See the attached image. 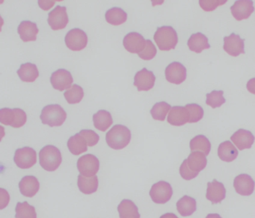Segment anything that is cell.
<instances>
[{
    "label": "cell",
    "instance_id": "6da1fadb",
    "mask_svg": "<svg viewBox=\"0 0 255 218\" xmlns=\"http://www.w3.org/2000/svg\"><path fill=\"white\" fill-rule=\"evenodd\" d=\"M131 140L130 130L123 125H116L107 133L106 140L109 146L119 150L126 147Z\"/></svg>",
    "mask_w": 255,
    "mask_h": 218
},
{
    "label": "cell",
    "instance_id": "7a4b0ae2",
    "mask_svg": "<svg viewBox=\"0 0 255 218\" xmlns=\"http://www.w3.org/2000/svg\"><path fill=\"white\" fill-rule=\"evenodd\" d=\"M40 164L43 169L53 172L62 164V158L60 150L53 145H47L39 152Z\"/></svg>",
    "mask_w": 255,
    "mask_h": 218
},
{
    "label": "cell",
    "instance_id": "3957f363",
    "mask_svg": "<svg viewBox=\"0 0 255 218\" xmlns=\"http://www.w3.org/2000/svg\"><path fill=\"white\" fill-rule=\"evenodd\" d=\"M40 118L43 124L50 127L61 126L66 120L67 113L59 105H49L42 109Z\"/></svg>",
    "mask_w": 255,
    "mask_h": 218
},
{
    "label": "cell",
    "instance_id": "277c9868",
    "mask_svg": "<svg viewBox=\"0 0 255 218\" xmlns=\"http://www.w3.org/2000/svg\"><path fill=\"white\" fill-rule=\"evenodd\" d=\"M153 38L159 49L162 51L174 49L178 42L177 32L171 26L159 27Z\"/></svg>",
    "mask_w": 255,
    "mask_h": 218
},
{
    "label": "cell",
    "instance_id": "5b68a950",
    "mask_svg": "<svg viewBox=\"0 0 255 218\" xmlns=\"http://www.w3.org/2000/svg\"><path fill=\"white\" fill-rule=\"evenodd\" d=\"M27 120L26 112L20 109H2L0 110V122L5 125H11L13 128L23 126Z\"/></svg>",
    "mask_w": 255,
    "mask_h": 218
},
{
    "label": "cell",
    "instance_id": "8992f818",
    "mask_svg": "<svg viewBox=\"0 0 255 218\" xmlns=\"http://www.w3.org/2000/svg\"><path fill=\"white\" fill-rule=\"evenodd\" d=\"M77 168L82 176L93 177L99 171V160L92 154L83 155L77 161Z\"/></svg>",
    "mask_w": 255,
    "mask_h": 218
},
{
    "label": "cell",
    "instance_id": "52a82bcc",
    "mask_svg": "<svg viewBox=\"0 0 255 218\" xmlns=\"http://www.w3.org/2000/svg\"><path fill=\"white\" fill-rule=\"evenodd\" d=\"M65 43L68 49L72 51H81L88 44V36L80 28H73L65 36Z\"/></svg>",
    "mask_w": 255,
    "mask_h": 218
},
{
    "label": "cell",
    "instance_id": "ba28073f",
    "mask_svg": "<svg viewBox=\"0 0 255 218\" xmlns=\"http://www.w3.org/2000/svg\"><path fill=\"white\" fill-rule=\"evenodd\" d=\"M173 190L171 185L165 181H160L154 184L150 191L151 200L157 204H165L171 200Z\"/></svg>",
    "mask_w": 255,
    "mask_h": 218
},
{
    "label": "cell",
    "instance_id": "9c48e42d",
    "mask_svg": "<svg viewBox=\"0 0 255 218\" xmlns=\"http://www.w3.org/2000/svg\"><path fill=\"white\" fill-rule=\"evenodd\" d=\"M14 163L21 169H29L37 162V153L35 149L26 146L17 149L14 153Z\"/></svg>",
    "mask_w": 255,
    "mask_h": 218
},
{
    "label": "cell",
    "instance_id": "30bf717a",
    "mask_svg": "<svg viewBox=\"0 0 255 218\" xmlns=\"http://www.w3.org/2000/svg\"><path fill=\"white\" fill-rule=\"evenodd\" d=\"M48 24L54 31L63 29L69 22L67 8L65 6L57 5L48 15Z\"/></svg>",
    "mask_w": 255,
    "mask_h": 218
},
{
    "label": "cell",
    "instance_id": "8fae6325",
    "mask_svg": "<svg viewBox=\"0 0 255 218\" xmlns=\"http://www.w3.org/2000/svg\"><path fill=\"white\" fill-rule=\"evenodd\" d=\"M50 82L54 89L63 91L71 88V85L74 82V79L68 70L59 69L51 75Z\"/></svg>",
    "mask_w": 255,
    "mask_h": 218
},
{
    "label": "cell",
    "instance_id": "7c38bea8",
    "mask_svg": "<svg viewBox=\"0 0 255 218\" xmlns=\"http://www.w3.org/2000/svg\"><path fill=\"white\" fill-rule=\"evenodd\" d=\"M156 77L153 72L144 68L137 72L134 77V85L138 91H147L154 86Z\"/></svg>",
    "mask_w": 255,
    "mask_h": 218
},
{
    "label": "cell",
    "instance_id": "4fadbf2b",
    "mask_svg": "<svg viewBox=\"0 0 255 218\" xmlns=\"http://www.w3.org/2000/svg\"><path fill=\"white\" fill-rule=\"evenodd\" d=\"M125 49L131 53H140L146 46V40L138 33L129 32L125 36L123 40Z\"/></svg>",
    "mask_w": 255,
    "mask_h": 218
},
{
    "label": "cell",
    "instance_id": "5bb4252c",
    "mask_svg": "<svg viewBox=\"0 0 255 218\" xmlns=\"http://www.w3.org/2000/svg\"><path fill=\"white\" fill-rule=\"evenodd\" d=\"M165 78L168 82L180 85L186 79V69L180 62H173L165 69Z\"/></svg>",
    "mask_w": 255,
    "mask_h": 218
},
{
    "label": "cell",
    "instance_id": "9a60e30c",
    "mask_svg": "<svg viewBox=\"0 0 255 218\" xmlns=\"http://www.w3.org/2000/svg\"><path fill=\"white\" fill-rule=\"evenodd\" d=\"M224 49L231 56L237 57L245 53L244 40L240 38L238 34L232 33L230 36L224 37Z\"/></svg>",
    "mask_w": 255,
    "mask_h": 218
},
{
    "label": "cell",
    "instance_id": "2e32d148",
    "mask_svg": "<svg viewBox=\"0 0 255 218\" xmlns=\"http://www.w3.org/2000/svg\"><path fill=\"white\" fill-rule=\"evenodd\" d=\"M234 187L240 195L250 196L255 190V181L249 175L240 174L234 179Z\"/></svg>",
    "mask_w": 255,
    "mask_h": 218
},
{
    "label": "cell",
    "instance_id": "e0dca14e",
    "mask_svg": "<svg viewBox=\"0 0 255 218\" xmlns=\"http://www.w3.org/2000/svg\"><path fill=\"white\" fill-rule=\"evenodd\" d=\"M226 197V189L222 182L214 179L212 182L207 183L206 197L213 204L221 203Z\"/></svg>",
    "mask_w": 255,
    "mask_h": 218
},
{
    "label": "cell",
    "instance_id": "ac0fdd59",
    "mask_svg": "<svg viewBox=\"0 0 255 218\" xmlns=\"http://www.w3.org/2000/svg\"><path fill=\"white\" fill-rule=\"evenodd\" d=\"M231 10L237 20L248 19L255 10L253 1L250 0L235 1L234 5L231 7Z\"/></svg>",
    "mask_w": 255,
    "mask_h": 218
},
{
    "label": "cell",
    "instance_id": "d6986e66",
    "mask_svg": "<svg viewBox=\"0 0 255 218\" xmlns=\"http://www.w3.org/2000/svg\"><path fill=\"white\" fill-rule=\"evenodd\" d=\"M255 139V136L250 131L245 129H239L231 137V140L240 150L250 149Z\"/></svg>",
    "mask_w": 255,
    "mask_h": 218
},
{
    "label": "cell",
    "instance_id": "ffe728a7",
    "mask_svg": "<svg viewBox=\"0 0 255 218\" xmlns=\"http://www.w3.org/2000/svg\"><path fill=\"white\" fill-rule=\"evenodd\" d=\"M190 115L186 107L174 106L171 108L168 116V122L171 125L180 126L189 122Z\"/></svg>",
    "mask_w": 255,
    "mask_h": 218
},
{
    "label": "cell",
    "instance_id": "44dd1931",
    "mask_svg": "<svg viewBox=\"0 0 255 218\" xmlns=\"http://www.w3.org/2000/svg\"><path fill=\"white\" fill-rule=\"evenodd\" d=\"M20 193L26 197H33L39 191L40 183L33 176H24L19 183Z\"/></svg>",
    "mask_w": 255,
    "mask_h": 218
},
{
    "label": "cell",
    "instance_id": "7402d4cb",
    "mask_svg": "<svg viewBox=\"0 0 255 218\" xmlns=\"http://www.w3.org/2000/svg\"><path fill=\"white\" fill-rule=\"evenodd\" d=\"M17 31L23 41H35L36 40L37 34H38L39 29L36 23L26 20L20 22Z\"/></svg>",
    "mask_w": 255,
    "mask_h": 218
},
{
    "label": "cell",
    "instance_id": "603a6c76",
    "mask_svg": "<svg viewBox=\"0 0 255 218\" xmlns=\"http://www.w3.org/2000/svg\"><path fill=\"white\" fill-rule=\"evenodd\" d=\"M17 74L23 82H34L39 76V72L35 64L26 63L21 64L20 69L17 70Z\"/></svg>",
    "mask_w": 255,
    "mask_h": 218
},
{
    "label": "cell",
    "instance_id": "cb8c5ba5",
    "mask_svg": "<svg viewBox=\"0 0 255 218\" xmlns=\"http://www.w3.org/2000/svg\"><path fill=\"white\" fill-rule=\"evenodd\" d=\"M120 218H140L136 205L130 200H124L118 206Z\"/></svg>",
    "mask_w": 255,
    "mask_h": 218
},
{
    "label": "cell",
    "instance_id": "d4e9b609",
    "mask_svg": "<svg viewBox=\"0 0 255 218\" xmlns=\"http://www.w3.org/2000/svg\"><path fill=\"white\" fill-rule=\"evenodd\" d=\"M187 44L189 49L196 53H200L204 49H210V47L207 37L200 32L192 34L189 37Z\"/></svg>",
    "mask_w": 255,
    "mask_h": 218
},
{
    "label": "cell",
    "instance_id": "484cf974",
    "mask_svg": "<svg viewBox=\"0 0 255 218\" xmlns=\"http://www.w3.org/2000/svg\"><path fill=\"white\" fill-rule=\"evenodd\" d=\"M98 176H93V177H85V176L80 175L78 176V180H77V185L79 189L84 194H92L98 191Z\"/></svg>",
    "mask_w": 255,
    "mask_h": 218
},
{
    "label": "cell",
    "instance_id": "4316f807",
    "mask_svg": "<svg viewBox=\"0 0 255 218\" xmlns=\"http://www.w3.org/2000/svg\"><path fill=\"white\" fill-rule=\"evenodd\" d=\"M238 150L229 140L223 142L219 145L218 155L221 160L226 162H231L238 156Z\"/></svg>",
    "mask_w": 255,
    "mask_h": 218
},
{
    "label": "cell",
    "instance_id": "83f0119b",
    "mask_svg": "<svg viewBox=\"0 0 255 218\" xmlns=\"http://www.w3.org/2000/svg\"><path fill=\"white\" fill-rule=\"evenodd\" d=\"M94 125L97 129L105 131L113 123L111 113L106 110H100L93 116Z\"/></svg>",
    "mask_w": 255,
    "mask_h": 218
},
{
    "label": "cell",
    "instance_id": "f1b7e54d",
    "mask_svg": "<svg viewBox=\"0 0 255 218\" xmlns=\"http://www.w3.org/2000/svg\"><path fill=\"white\" fill-rule=\"evenodd\" d=\"M88 143L86 139L78 133L70 137L68 140V147L74 155H80L88 150Z\"/></svg>",
    "mask_w": 255,
    "mask_h": 218
},
{
    "label": "cell",
    "instance_id": "f546056e",
    "mask_svg": "<svg viewBox=\"0 0 255 218\" xmlns=\"http://www.w3.org/2000/svg\"><path fill=\"white\" fill-rule=\"evenodd\" d=\"M196 200L189 196H184L177 203V209L181 216L188 217L196 211Z\"/></svg>",
    "mask_w": 255,
    "mask_h": 218
},
{
    "label": "cell",
    "instance_id": "4dcf8cb0",
    "mask_svg": "<svg viewBox=\"0 0 255 218\" xmlns=\"http://www.w3.org/2000/svg\"><path fill=\"white\" fill-rule=\"evenodd\" d=\"M187 164L192 171L199 173L205 168L207 164L205 154L200 152H193L187 158Z\"/></svg>",
    "mask_w": 255,
    "mask_h": 218
},
{
    "label": "cell",
    "instance_id": "1f68e13d",
    "mask_svg": "<svg viewBox=\"0 0 255 218\" xmlns=\"http://www.w3.org/2000/svg\"><path fill=\"white\" fill-rule=\"evenodd\" d=\"M105 17L107 22L111 25H119L126 22L128 13L120 7H112L106 12Z\"/></svg>",
    "mask_w": 255,
    "mask_h": 218
},
{
    "label": "cell",
    "instance_id": "d6a6232c",
    "mask_svg": "<svg viewBox=\"0 0 255 218\" xmlns=\"http://www.w3.org/2000/svg\"><path fill=\"white\" fill-rule=\"evenodd\" d=\"M190 149L192 152H200L208 155L211 149V144L205 136L197 135L191 140Z\"/></svg>",
    "mask_w": 255,
    "mask_h": 218
},
{
    "label": "cell",
    "instance_id": "836d02e7",
    "mask_svg": "<svg viewBox=\"0 0 255 218\" xmlns=\"http://www.w3.org/2000/svg\"><path fill=\"white\" fill-rule=\"evenodd\" d=\"M65 98L69 104H77L80 103L84 97V91L81 86L74 85L71 88L64 94Z\"/></svg>",
    "mask_w": 255,
    "mask_h": 218
},
{
    "label": "cell",
    "instance_id": "e575fe53",
    "mask_svg": "<svg viewBox=\"0 0 255 218\" xmlns=\"http://www.w3.org/2000/svg\"><path fill=\"white\" fill-rule=\"evenodd\" d=\"M15 212L16 218H37L35 207L30 206L27 202L17 203Z\"/></svg>",
    "mask_w": 255,
    "mask_h": 218
},
{
    "label": "cell",
    "instance_id": "d590c367",
    "mask_svg": "<svg viewBox=\"0 0 255 218\" xmlns=\"http://www.w3.org/2000/svg\"><path fill=\"white\" fill-rule=\"evenodd\" d=\"M171 106L165 102L156 103L150 110V113L156 120L164 121L167 113L171 110Z\"/></svg>",
    "mask_w": 255,
    "mask_h": 218
},
{
    "label": "cell",
    "instance_id": "8d00e7d4",
    "mask_svg": "<svg viewBox=\"0 0 255 218\" xmlns=\"http://www.w3.org/2000/svg\"><path fill=\"white\" fill-rule=\"evenodd\" d=\"M223 91H213L210 94H207L206 103L213 109L220 107L225 103V99L223 97Z\"/></svg>",
    "mask_w": 255,
    "mask_h": 218
},
{
    "label": "cell",
    "instance_id": "74e56055",
    "mask_svg": "<svg viewBox=\"0 0 255 218\" xmlns=\"http://www.w3.org/2000/svg\"><path fill=\"white\" fill-rule=\"evenodd\" d=\"M185 107L189 111L190 115V120L189 122H196L201 120L204 116V110L201 106L197 104L186 105Z\"/></svg>",
    "mask_w": 255,
    "mask_h": 218
},
{
    "label": "cell",
    "instance_id": "f35d334b",
    "mask_svg": "<svg viewBox=\"0 0 255 218\" xmlns=\"http://www.w3.org/2000/svg\"><path fill=\"white\" fill-rule=\"evenodd\" d=\"M138 56L144 61H150L156 55V46L150 40H146V46L142 52L138 54Z\"/></svg>",
    "mask_w": 255,
    "mask_h": 218
},
{
    "label": "cell",
    "instance_id": "ab89813d",
    "mask_svg": "<svg viewBox=\"0 0 255 218\" xmlns=\"http://www.w3.org/2000/svg\"><path fill=\"white\" fill-rule=\"evenodd\" d=\"M80 134L86 139V141H87L88 146H95L99 142V135L95 131H94L93 130H82Z\"/></svg>",
    "mask_w": 255,
    "mask_h": 218
},
{
    "label": "cell",
    "instance_id": "60d3db41",
    "mask_svg": "<svg viewBox=\"0 0 255 218\" xmlns=\"http://www.w3.org/2000/svg\"><path fill=\"white\" fill-rule=\"evenodd\" d=\"M180 176H182L183 179L185 180H191L193 179L194 178L198 176V173L196 172L192 171L187 164V159L184 160L183 163H182L181 166L180 167Z\"/></svg>",
    "mask_w": 255,
    "mask_h": 218
},
{
    "label": "cell",
    "instance_id": "b9f144b4",
    "mask_svg": "<svg viewBox=\"0 0 255 218\" xmlns=\"http://www.w3.org/2000/svg\"><path fill=\"white\" fill-rule=\"evenodd\" d=\"M226 1H200V6L206 11L214 10L217 6L222 5Z\"/></svg>",
    "mask_w": 255,
    "mask_h": 218
},
{
    "label": "cell",
    "instance_id": "7bdbcfd3",
    "mask_svg": "<svg viewBox=\"0 0 255 218\" xmlns=\"http://www.w3.org/2000/svg\"><path fill=\"white\" fill-rule=\"evenodd\" d=\"M1 196H0V201H1V208L0 209H3L5 206H8V203H9L10 197L8 193L6 191L1 188Z\"/></svg>",
    "mask_w": 255,
    "mask_h": 218
},
{
    "label": "cell",
    "instance_id": "ee69618b",
    "mask_svg": "<svg viewBox=\"0 0 255 218\" xmlns=\"http://www.w3.org/2000/svg\"><path fill=\"white\" fill-rule=\"evenodd\" d=\"M54 1H39L38 4H39L40 7L44 10H47L50 9L52 6L54 4Z\"/></svg>",
    "mask_w": 255,
    "mask_h": 218
},
{
    "label": "cell",
    "instance_id": "f6af8a7d",
    "mask_svg": "<svg viewBox=\"0 0 255 218\" xmlns=\"http://www.w3.org/2000/svg\"><path fill=\"white\" fill-rule=\"evenodd\" d=\"M247 89L249 92L255 94V78L252 79L247 84Z\"/></svg>",
    "mask_w": 255,
    "mask_h": 218
},
{
    "label": "cell",
    "instance_id": "bcb514c9",
    "mask_svg": "<svg viewBox=\"0 0 255 218\" xmlns=\"http://www.w3.org/2000/svg\"><path fill=\"white\" fill-rule=\"evenodd\" d=\"M160 218H178V217L173 213H166L165 215H162Z\"/></svg>",
    "mask_w": 255,
    "mask_h": 218
},
{
    "label": "cell",
    "instance_id": "7dc6e473",
    "mask_svg": "<svg viewBox=\"0 0 255 218\" xmlns=\"http://www.w3.org/2000/svg\"><path fill=\"white\" fill-rule=\"evenodd\" d=\"M221 218L220 215H218V214H210V215H207V218Z\"/></svg>",
    "mask_w": 255,
    "mask_h": 218
}]
</instances>
